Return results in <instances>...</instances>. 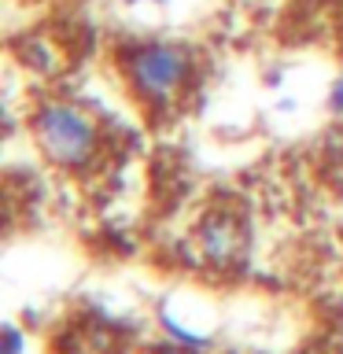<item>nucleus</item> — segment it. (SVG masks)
<instances>
[{
  "instance_id": "nucleus-2",
  "label": "nucleus",
  "mask_w": 343,
  "mask_h": 354,
  "mask_svg": "<svg viewBox=\"0 0 343 354\" xmlns=\"http://www.w3.org/2000/svg\"><path fill=\"white\" fill-rule=\"evenodd\" d=\"M126 71H129V85L148 104H163V100H170L188 82L192 59L177 44H144V48L129 55Z\"/></svg>"
},
{
  "instance_id": "nucleus-4",
  "label": "nucleus",
  "mask_w": 343,
  "mask_h": 354,
  "mask_svg": "<svg viewBox=\"0 0 343 354\" xmlns=\"http://www.w3.org/2000/svg\"><path fill=\"white\" fill-rule=\"evenodd\" d=\"M4 343H8V351L4 354H22V336H19V328H4Z\"/></svg>"
},
{
  "instance_id": "nucleus-3",
  "label": "nucleus",
  "mask_w": 343,
  "mask_h": 354,
  "mask_svg": "<svg viewBox=\"0 0 343 354\" xmlns=\"http://www.w3.org/2000/svg\"><path fill=\"white\" fill-rule=\"evenodd\" d=\"M240 248H243L240 225L229 214H214V218H207L203 225H199V251H203L207 262L229 266L240 254Z\"/></svg>"
},
{
  "instance_id": "nucleus-1",
  "label": "nucleus",
  "mask_w": 343,
  "mask_h": 354,
  "mask_svg": "<svg viewBox=\"0 0 343 354\" xmlns=\"http://www.w3.org/2000/svg\"><path fill=\"white\" fill-rule=\"evenodd\" d=\"M33 133H37L41 151L59 166H82L96 148V129L85 111L71 104H48L33 118Z\"/></svg>"
},
{
  "instance_id": "nucleus-5",
  "label": "nucleus",
  "mask_w": 343,
  "mask_h": 354,
  "mask_svg": "<svg viewBox=\"0 0 343 354\" xmlns=\"http://www.w3.org/2000/svg\"><path fill=\"white\" fill-rule=\"evenodd\" d=\"M328 107L336 111V115H343V82L332 85V93H328Z\"/></svg>"
}]
</instances>
